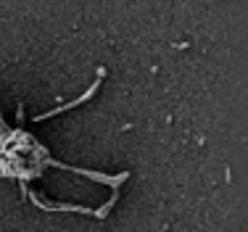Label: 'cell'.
I'll list each match as a JSON object with an SVG mask.
<instances>
[{
  "mask_svg": "<svg viewBox=\"0 0 248 232\" xmlns=\"http://www.w3.org/2000/svg\"><path fill=\"white\" fill-rule=\"evenodd\" d=\"M100 79H103V77L98 74V82H93V85L87 87V93L82 95V98H77V100H72V103H66V106H58V108H53V111H48V114H37V116H34V122H45V119H50V116L61 114V111H69V108H74V106H79V103H85V100H90L93 95H95V90H98Z\"/></svg>",
  "mask_w": 248,
  "mask_h": 232,
  "instance_id": "cell-1",
  "label": "cell"
},
{
  "mask_svg": "<svg viewBox=\"0 0 248 232\" xmlns=\"http://www.w3.org/2000/svg\"><path fill=\"white\" fill-rule=\"evenodd\" d=\"M116 198H119V195H116V193H114V195H111V201H108V203H106V206H100V209H98V211H93V214H95V217H98V219H106V217H108V211H111V209H114V203H116Z\"/></svg>",
  "mask_w": 248,
  "mask_h": 232,
  "instance_id": "cell-2",
  "label": "cell"
}]
</instances>
